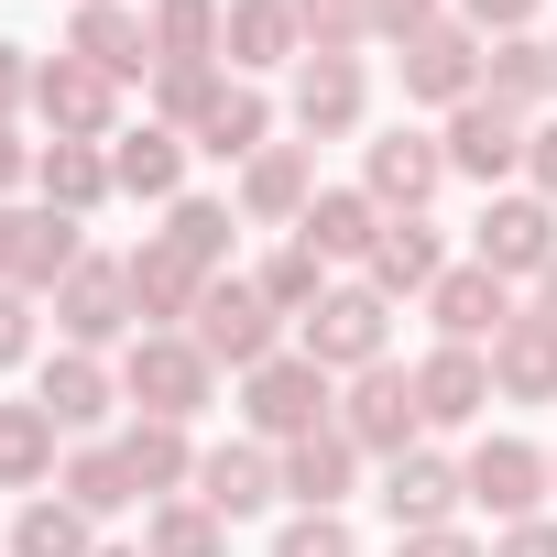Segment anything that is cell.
I'll return each mask as SVG.
<instances>
[{"instance_id":"cell-45","label":"cell","mask_w":557,"mask_h":557,"mask_svg":"<svg viewBox=\"0 0 557 557\" xmlns=\"http://www.w3.org/2000/svg\"><path fill=\"white\" fill-rule=\"evenodd\" d=\"M448 12H437V0H372V34L383 45H416V34H437Z\"/></svg>"},{"instance_id":"cell-55","label":"cell","mask_w":557,"mask_h":557,"mask_svg":"<svg viewBox=\"0 0 557 557\" xmlns=\"http://www.w3.org/2000/svg\"><path fill=\"white\" fill-rule=\"evenodd\" d=\"M546 481H557V448H546Z\"/></svg>"},{"instance_id":"cell-33","label":"cell","mask_w":557,"mask_h":557,"mask_svg":"<svg viewBox=\"0 0 557 557\" xmlns=\"http://www.w3.org/2000/svg\"><path fill=\"white\" fill-rule=\"evenodd\" d=\"M153 66H219V34H230V0H153Z\"/></svg>"},{"instance_id":"cell-34","label":"cell","mask_w":557,"mask_h":557,"mask_svg":"<svg viewBox=\"0 0 557 557\" xmlns=\"http://www.w3.org/2000/svg\"><path fill=\"white\" fill-rule=\"evenodd\" d=\"M55 492H66V503H77L88 524H110L121 503H143V492H132V470H121V437H88V448H66Z\"/></svg>"},{"instance_id":"cell-48","label":"cell","mask_w":557,"mask_h":557,"mask_svg":"<svg viewBox=\"0 0 557 557\" xmlns=\"http://www.w3.org/2000/svg\"><path fill=\"white\" fill-rule=\"evenodd\" d=\"M34 77H45V66H34L23 45H0V121H12V110H34Z\"/></svg>"},{"instance_id":"cell-38","label":"cell","mask_w":557,"mask_h":557,"mask_svg":"<svg viewBox=\"0 0 557 557\" xmlns=\"http://www.w3.org/2000/svg\"><path fill=\"white\" fill-rule=\"evenodd\" d=\"M251 285H262L273 307H285V318H318V296L339 285V273H329V262H318L307 240H273V251H262V273H251Z\"/></svg>"},{"instance_id":"cell-12","label":"cell","mask_w":557,"mask_h":557,"mask_svg":"<svg viewBox=\"0 0 557 557\" xmlns=\"http://www.w3.org/2000/svg\"><path fill=\"white\" fill-rule=\"evenodd\" d=\"M361 110H372L361 55H307V66H296V88H285V121H296L307 143H350V132H361Z\"/></svg>"},{"instance_id":"cell-41","label":"cell","mask_w":557,"mask_h":557,"mask_svg":"<svg viewBox=\"0 0 557 557\" xmlns=\"http://www.w3.org/2000/svg\"><path fill=\"white\" fill-rule=\"evenodd\" d=\"M208 99H219V66H153V121L164 132H197Z\"/></svg>"},{"instance_id":"cell-2","label":"cell","mask_w":557,"mask_h":557,"mask_svg":"<svg viewBox=\"0 0 557 557\" xmlns=\"http://www.w3.org/2000/svg\"><path fill=\"white\" fill-rule=\"evenodd\" d=\"M240 426H251L262 448H296V437L339 426V383H329L307 350H273L262 372H240Z\"/></svg>"},{"instance_id":"cell-40","label":"cell","mask_w":557,"mask_h":557,"mask_svg":"<svg viewBox=\"0 0 557 557\" xmlns=\"http://www.w3.org/2000/svg\"><path fill=\"white\" fill-rule=\"evenodd\" d=\"M296 34H307V55H361L372 45V0H296Z\"/></svg>"},{"instance_id":"cell-37","label":"cell","mask_w":557,"mask_h":557,"mask_svg":"<svg viewBox=\"0 0 557 557\" xmlns=\"http://www.w3.org/2000/svg\"><path fill=\"white\" fill-rule=\"evenodd\" d=\"M143 557H230V524L186 492V503H153L143 513Z\"/></svg>"},{"instance_id":"cell-15","label":"cell","mask_w":557,"mask_h":557,"mask_svg":"<svg viewBox=\"0 0 557 557\" xmlns=\"http://www.w3.org/2000/svg\"><path fill=\"white\" fill-rule=\"evenodd\" d=\"M481 55H492V45L448 12L437 34L405 45V99H416V110H459V99H481Z\"/></svg>"},{"instance_id":"cell-16","label":"cell","mask_w":557,"mask_h":557,"mask_svg":"<svg viewBox=\"0 0 557 557\" xmlns=\"http://www.w3.org/2000/svg\"><path fill=\"white\" fill-rule=\"evenodd\" d=\"M459 492H470L481 513L524 524V513L546 503V448H535V437H481V448L459 459Z\"/></svg>"},{"instance_id":"cell-25","label":"cell","mask_w":557,"mask_h":557,"mask_svg":"<svg viewBox=\"0 0 557 557\" xmlns=\"http://www.w3.org/2000/svg\"><path fill=\"white\" fill-rule=\"evenodd\" d=\"M186 143H197L208 164H251V153L273 143V99H262L251 77H219V99L197 110V132H186Z\"/></svg>"},{"instance_id":"cell-1","label":"cell","mask_w":557,"mask_h":557,"mask_svg":"<svg viewBox=\"0 0 557 557\" xmlns=\"http://www.w3.org/2000/svg\"><path fill=\"white\" fill-rule=\"evenodd\" d=\"M121 405H143V416H175V426H197L208 405H219V361L186 339V329H143L132 350H121Z\"/></svg>"},{"instance_id":"cell-10","label":"cell","mask_w":557,"mask_h":557,"mask_svg":"<svg viewBox=\"0 0 557 557\" xmlns=\"http://www.w3.org/2000/svg\"><path fill=\"white\" fill-rule=\"evenodd\" d=\"M197 503L219 524H251V513L285 503V459H273L262 437H219V448H197Z\"/></svg>"},{"instance_id":"cell-21","label":"cell","mask_w":557,"mask_h":557,"mask_svg":"<svg viewBox=\"0 0 557 557\" xmlns=\"http://www.w3.org/2000/svg\"><path fill=\"white\" fill-rule=\"evenodd\" d=\"M121 470H132L143 503H186V492H197V437H186L175 416H132V426H121Z\"/></svg>"},{"instance_id":"cell-14","label":"cell","mask_w":557,"mask_h":557,"mask_svg":"<svg viewBox=\"0 0 557 557\" xmlns=\"http://www.w3.org/2000/svg\"><path fill=\"white\" fill-rule=\"evenodd\" d=\"M121 273H132V307H143V329H197V307H208V285H219V273H208V262H186L164 230H153L143 251H121Z\"/></svg>"},{"instance_id":"cell-52","label":"cell","mask_w":557,"mask_h":557,"mask_svg":"<svg viewBox=\"0 0 557 557\" xmlns=\"http://www.w3.org/2000/svg\"><path fill=\"white\" fill-rule=\"evenodd\" d=\"M535 318H546V329H557V262H546V273H535Z\"/></svg>"},{"instance_id":"cell-3","label":"cell","mask_w":557,"mask_h":557,"mask_svg":"<svg viewBox=\"0 0 557 557\" xmlns=\"http://www.w3.org/2000/svg\"><path fill=\"white\" fill-rule=\"evenodd\" d=\"M296 350H307L329 383H350V372L394 361V307H383L372 285H329V296H318V318H296Z\"/></svg>"},{"instance_id":"cell-17","label":"cell","mask_w":557,"mask_h":557,"mask_svg":"<svg viewBox=\"0 0 557 557\" xmlns=\"http://www.w3.org/2000/svg\"><path fill=\"white\" fill-rule=\"evenodd\" d=\"M318 208V143H262L240 164V219L251 230H296Z\"/></svg>"},{"instance_id":"cell-8","label":"cell","mask_w":557,"mask_h":557,"mask_svg":"<svg viewBox=\"0 0 557 557\" xmlns=\"http://www.w3.org/2000/svg\"><path fill=\"white\" fill-rule=\"evenodd\" d=\"M470 262H492L503 285H513V273L535 285V273L557 262V208H546L535 186H503V197L481 208V230H470Z\"/></svg>"},{"instance_id":"cell-49","label":"cell","mask_w":557,"mask_h":557,"mask_svg":"<svg viewBox=\"0 0 557 557\" xmlns=\"http://www.w3.org/2000/svg\"><path fill=\"white\" fill-rule=\"evenodd\" d=\"M34 164H45V143H23L12 121H0V197H23V186H34Z\"/></svg>"},{"instance_id":"cell-22","label":"cell","mask_w":557,"mask_h":557,"mask_svg":"<svg viewBox=\"0 0 557 557\" xmlns=\"http://www.w3.org/2000/svg\"><path fill=\"white\" fill-rule=\"evenodd\" d=\"M230 77H273V66H307V34H296V0H230V34H219Z\"/></svg>"},{"instance_id":"cell-11","label":"cell","mask_w":557,"mask_h":557,"mask_svg":"<svg viewBox=\"0 0 557 557\" xmlns=\"http://www.w3.org/2000/svg\"><path fill=\"white\" fill-rule=\"evenodd\" d=\"M34 121H45L55 143H121V88H110L99 66H77V55H45V77H34Z\"/></svg>"},{"instance_id":"cell-43","label":"cell","mask_w":557,"mask_h":557,"mask_svg":"<svg viewBox=\"0 0 557 557\" xmlns=\"http://www.w3.org/2000/svg\"><path fill=\"white\" fill-rule=\"evenodd\" d=\"M535 12H546V0H459V23H470L481 45H503V34H535Z\"/></svg>"},{"instance_id":"cell-42","label":"cell","mask_w":557,"mask_h":557,"mask_svg":"<svg viewBox=\"0 0 557 557\" xmlns=\"http://www.w3.org/2000/svg\"><path fill=\"white\" fill-rule=\"evenodd\" d=\"M273 557H361V535H350V513H285Z\"/></svg>"},{"instance_id":"cell-32","label":"cell","mask_w":557,"mask_h":557,"mask_svg":"<svg viewBox=\"0 0 557 557\" xmlns=\"http://www.w3.org/2000/svg\"><path fill=\"white\" fill-rule=\"evenodd\" d=\"M55 437H66V426H55L34 394H23V405H0V492H45V481L66 470Z\"/></svg>"},{"instance_id":"cell-35","label":"cell","mask_w":557,"mask_h":557,"mask_svg":"<svg viewBox=\"0 0 557 557\" xmlns=\"http://www.w3.org/2000/svg\"><path fill=\"white\" fill-rule=\"evenodd\" d=\"M12 557H99V535H88V513L66 492H34L12 513Z\"/></svg>"},{"instance_id":"cell-29","label":"cell","mask_w":557,"mask_h":557,"mask_svg":"<svg viewBox=\"0 0 557 557\" xmlns=\"http://www.w3.org/2000/svg\"><path fill=\"white\" fill-rule=\"evenodd\" d=\"M492 405H557V329L535 307L492 339Z\"/></svg>"},{"instance_id":"cell-24","label":"cell","mask_w":557,"mask_h":557,"mask_svg":"<svg viewBox=\"0 0 557 557\" xmlns=\"http://www.w3.org/2000/svg\"><path fill=\"white\" fill-rule=\"evenodd\" d=\"M273 459H285V503H296V513H339L350 481H361V448H350L339 426H318V437H296V448H273Z\"/></svg>"},{"instance_id":"cell-30","label":"cell","mask_w":557,"mask_h":557,"mask_svg":"<svg viewBox=\"0 0 557 557\" xmlns=\"http://www.w3.org/2000/svg\"><path fill=\"white\" fill-rule=\"evenodd\" d=\"M448 273V251H437V230L426 219H383V240H372V262H361V285L394 307V296H426Z\"/></svg>"},{"instance_id":"cell-23","label":"cell","mask_w":557,"mask_h":557,"mask_svg":"<svg viewBox=\"0 0 557 557\" xmlns=\"http://www.w3.org/2000/svg\"><path fill=\"white\" fill-rule=\"evenodd\" d=\"M416 405H426V426H481L492 416V350H426L416 361Z\"/></svg>"},{"instance_id":"cell-39","label":"cell","mask_w":557,"mask_h":557,"mask_svg":"<svg viewBox=\"0 0 557 557\" xmlns=\"http://www.w3.org/2000/svg\"><path fill=\"white\" fill-rule=\"evenodd\" d=\"M164 240L219 273V262H230V197H175V208H164Z\"/></svg>"},{"instance_id":"cell-46","label":"cell","mask_w":557,"mask_h":557,"mask_svg":"<svg viewBox=\"0 0 557 557\" xmlns=\"http://www.w3.org/2000/svg\"><path fill=\"white\" fill-rule=\"evenodd\" d=\"M524 186H535V197L557 208V110H546V121L524 132Z\"/></svg>"},{"instance_id":"cell-27","label":"cell","mask_w":557,"mask_h":557,"mask_svg":"<svg viewBox=\"0 0 557 557\" xmlns=\"http://www.w3.org/2000/svg\"><path fill=\"white\" fill-rule=\"evenodd\" d=\"M110 197H121V175H110V143H45V164H34V208L99 219Z\"/></svg>"},{"instance_id":"cell-9","label":"cell","mask_w":557,"mask_h":557,"mask_svg":"<svg viewBox=\"0 0 557 557\" xmlns=\"http://www.w3.org/2000/svg\"><path fill=\"white\" fill-rule=\"evenodd\" d=\"M426 318H437V339H448V350H492L524 307H513V285H503L492 262H448L437 285H426Z\"/></svg>"},{"instance_id":"cell-28","label":"cell","mask_w":557,"mask_h":557,"mask_svg":"<svg viewBox=\"0 0 557 557\" xmlns=\"http://www.w3.org/2000/svg\"><path fill=\"white\" fill-rule=\"evenodd\" d=\"M285 240H307V251L339 273V262H372V240H383V208H372L361 186H318V208H307Z\"/></svg>"},{"instance_id":"cell-51","label":"cell","mask_w":557,"mask_h":557,"mask_svg":"<svg viewBox=\"0 0 557 557\" xmlns=\"http://www.w3.org/2000/svg\"><path fill=\"white\" fill-rule=\"evenodd\" d=\"M492 557H557V524H546V513H524V524H503V535H492Z\"/></svg>"},{"instance_id":"cell-44","label":"cell","mask_w":557,"mask_h":557,"mask_svg":"<svg viewBox=\"0 0 557 557\" xmlns=\"http://www.w3.org/2000/svg\"><path fill=\"white\" fill-rule=\"evenodd\" d=\"M23 361H34V296L0 285V372H23Z\"/></svg>"},{"instance_id":"cell-26","label":"cell","mask_w":557,"mask_h":557,"mask_svg":"<svg viewBox=\"0 0 557 557\" xmlns=\"http://www.w3.org/2000/svg\"><path fill=\"white\" fill-rule=\"evenodd\" d=\"M186 164H197V143H186V132H164V121H143V132H121V143H110L121 197H153V208H175V197H186Z\"/></svg>"},{"instance_id":"cell-7","label":"cell","mask_w":557,"mask_h":557,"mask_svg":"<svg viewBox=\"0 0 557 557\" xmlns=\"http://www.w3.org/2000/svg\"><path fill=\"white\" fill-rule=\"evenodd\" d=\"M448 186V143L437 132H383V143H361V197L383 208V219H426V197Z\"/></svg>"},{"instance_id":"cell-36","label":"cell","mask_w":557,"mask_h":557,"mask_svg":"<svg viewBox=\"0 0 557 557\" xmlns=\"http://www.w3.org/2000/svg\"><path fill=\"white\" fill-rule=\"evenodd\" d=\"M77 262H88V219H66V208H34V240H23V296H55Z\"/></svg>"},{"instance_id":"cell-31","label":"cell","mask_w":557,"mask_h":557,"mask_svg":"<svg viewBox=\"0 0 557 557\" xmlns=\"http://www.w3.org/2000/svg\"><path fill=\"white\" fill-rule=\"evenodd\" d=\"M481 99H503L513 121H546V99H557V66H546V34H503V45L481 55Z\"/></svg>"},{"instance_id":"cell-6","label":"cell","mask_w":557,"mask_h":557,"mask_svg":"<svg viewBox=\"0 0 557 557\" xmlns=\"http://www.w3.org/2000/svg\"><path fill=\"white\" fill-rule=\"evenodd\" d=\"M55 329H66V350H132L143 339V307H132V273L110 262V251H88L66 285H55Z\"/></svg>"},{"instance_id":"cell-19","label":"cell","mask_w":557,"mask_h":557,"mask_svg":"<svg viewBox=\"0 0 557 557\" xmlns=\"http://www.w3.org/2000/svg\"><path fill=\"white\" fill-rule=\"evenodd\" d=\"M459 459H437V448H405V459H383V513H394V535H426V524H459Z\"/></svg>"},{"instance_id":"cell-50","label":"cell","mask_w":557,"mask_h":557,"mask_svg":"<svg viewBox=\"0 0 557 557\" xmlns=\"http://www.w3.org/2000/svg\"><path fill=\"white\" fill-rule=\"evenodd\" d=\"M23 240H34V208L0 197V285H23Z\"/></svg>"},{"instance_id":"cell-47","label":"cell","mask_w":557,"mask_h":557,"mask_svg":"<svg viewBox=\"0 0 557 557\" xmlns=\"http://www.w3.org/2000/svg\"><path fill=\"white\" fill-rule=\"evenodd\" d=\"M394 557H492L470 524H426V535H394Z\"/></svg>"},{"instance_id":"cell-53","label":"cell","mask_w":557,"mask_h":557,"mask_svg":"<svg viewBox=\"0 0 557 557\" xmlns=\"http://www.w3.org/2000/svg\"><path fill=\"white\" fill-rule=\"evenodd\" d=\"M99 557H143V546H99Z\"/></svg>"},{"instance_id":"cell-18","label":"cell","mask_w":557,"mask_h":557,"mask_svg":"<svg viewBox=\"0 0 557 557\" xmlns=\"http://www.w3.org/2000/svg\"><path fill=\"white\" fill-rule=\"evenodd\" d=\"M66 55H77V66H99L110 88H132V77H153V23L132 12V0H77Z\"/></svg>"},{"instance_id":"cell-5","label":"cell","mask_w":557,"mask_h":557,"mask_svg":"<svg viewBox=\"0 0 557 557\" xmlns=\"http://www.w3.org/2000/svg\"><path fill=\"white\" fill-rule=\"evenodd\" d=\"M339 437H350L361 459H405V448H426V405H416V372H394V361L350 372V383H339Z\"/></svg>"},{"instance_id":"cell-20","label":"cell","mask_w":557,"mask_h":557,"mask_svg":"<svg viewBox=\"0 0 557 557\" xmlns=\"http://www.w3.org/2000/svg\"><path fill=\"white\" fill-rule=\"evenodd\" d=\"M34 405H45L66 437H88V426H110V405H121V372H110L99 350H55V361L34 372Z\"/></svg>"},{"instance_id":"cell-54","label":"cell","mask_w":557,"mask_h":557,"mask_svg":"<svg viewBox=\"0 0 557 557\" xmlns=\"http://www.w3.org/2000/svg\"><path fill=\"white\" fill-rule=\"evenodd\" d=\"M546 66H557V34H546Z\"/></svg>"},{"instance_id":"cell-4","label":"cell","mask_w":557,"mask_h":557,"mask_svg":"<svg viewBox=\"0 0 557 557\" xmlns=\"http://www.w3.org/2000/svg\"><path fill=\"white\" fill-rule=\"evenodd\" d=\"M285 329H296V318L273 307V296L251 285V273H219V285H208V307H197V329H186V339H197V350H208L219 372H262L273 350H285Z\"/></svg>"},{"instance_id":"cell-13","label":"cell","mask_w":557,"mask_h":557,"mask_svg":"<svg viewBox=\"0 0 557 557\" xmlns=\"http://www.w3.org/2000/svg\"><path fill=\"white\" fill-rule=\"evenodd\" d=\"M524 132H535V121H513L503 99H459L437 143H448V175H470V186L503 197V175H524Z\"/></svg>"}]
</instances>
